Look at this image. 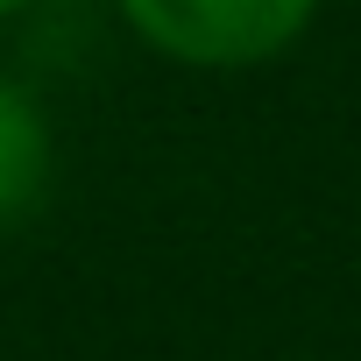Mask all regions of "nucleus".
Instances as JSON below:
<instances>
[{
	"label": "nucleus",
	"instance_id": "7ed1b4c3",
	"mask_svg": "<svg viewBox=\"0 0 361 361\" xmlns=\"http://www.w3.org/2000/svg\"><path fill=\"white\" fill-rule=\"evenodd\" d=\"M36 0H0V22H15V15H29Z\"/></svg>",
	"mask_w": 361,
	"mask_h": 361
},
{
	"label": "nucleus",
	"instance_id": "f03ea898",
	"mask_svg": "<svg viewBox=\"0 0 361 361\" xmlns=\"http://www.w3.org/2000/svg\"><path fill=\"white\" fill-rule=\"evenodd\" d=\"M57 185V135L22 78H0V234L22 227Z\"/></svg>",
	"mask_w": 361,
	"mask_h": 361
},
{
	"label": "nucleus",
	"instance_id": "f257e3e1",
	"mask_svg": "<svg viewBox=\"0 0 361 361\" xmlns=\"http://www.w3.org/2000/svg\"><path fill=\"white\" fill-rule=\"evenodd\" d=\"M121 22L185 71H255L283 57L319 0H114Z\"/></svg>",
	"mask_w": 361,
	"mask_h": 361
}]
</instances>
